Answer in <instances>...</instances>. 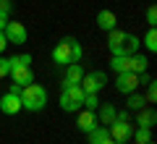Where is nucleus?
Returning <instances> with one entry per match:
<instances>
[{"mask_svg":"<svg viewBox=\"0 0 157 144\" xmlns=\"http://www.w3.org/2000/svg\"><path fill=\"white\" fill-rule=\"evenodd\" d=\"M107 47H110L113 55H134V53H139L141 39L136 37V34L121 32V29L115 26L113 32H107Z\"/></svg>","mask_w":157,"mask_h":144,"instance_id":"1","label":"nucleus"},{"mask_svg":"<svg viewBox=\"0 0 157 144\" xmlns=\"http://www.w3.org/2000/svg\"><path fill=\"white\" fill-rule=\"evenodd\" d=\"M81 55H84L81 45H78L73 37H66V39H60V42L55 45V50H52V63H55L58 68H66V66H71V63H78Z\"/></svg>","mask_w":157,"mask_h":144,"instance_id":"2","label":"nucleus"},{"mask_svg":"<svg viewBox=\"0 0 157 144\" xmlns=\"http://www.w3.org/2000/svg\"><path fill=\"white\" fill-rule=\"evenodd\" d=\"M18 97H21V107H24V110H32V113L45 110V105H47V92H45V87L37 84V81L21 87Z\"/></svg>","mask_w":157,"mask_h":144,"instance_id":"3","label":"nucleus"},{"mask_svg":"<svg viewBox=\"0 0 157 144\" xmlns=\"http://www.w3.org/2000/svg\"><path fill=\"white\" fill-rule=\"evenodd\" d=\"M84 105V89L73 84V87H63L60 92V107L66 113H78V107Z\"/></svg>","mask_w":157,"mask_h":144,"instance_id":"4","label":"nucleus"},{"mask_svg":"<svg viewBox=\"0 0 157 144\" xmlns=\"http://www.w3.org/2000/svg\"><path fill=\"white\" fill-rule=\"evenodd\" d=\"M105 84H107V76L102 71H89V73H84V79H81L78 87L84 89L86 94H100L105 89Z\"/></svg>","mask_w":157,"mask_h":144,"instance_id":"5","label":"nucleus"},{"mask_svg":"<svg viewBox=\"0 0 157 144\" xmlns=\"http://www.w3.org/2000/svg\"><path fill=\"white\" fill-rule=\"evenodd\" d=\"M3 34H6V39H8V45H26V39H29V32H26V26H24L21 21H8L6 24V29H3Z\"/></svg>","mask_w":157,"mask_h":144,"instance_id":"6","label":"nucleus"},{"mask_svg":"<svg viewBox=\"0 0 157 144\" xmlns=\"http://www.w3.org/2000/svg\"><path fill=\"white\" fill-rule=\"evenodd\" d=\"M107 131H110V139L113 142H118V144H126L131 139V131H134V126H131L128 121H113L110 126H107Z\"/></svg>","mask_w":157,"mask_h":144,"instance_id":"7","label":"nucleus"},{"mask_svg":"<svg viewBox=\"0 0 157 144\" xmlns=\"http://www.w3.org/2000/svg\"><path fill=\"white\" fill-rule=\"evenodd\" d=\"M136 87H139V73L126 71V73H118V76H115V89H118L121 94L136 92Z\"/></svg>","mask_w":157,"mask_h":144,"instance_id":"8","label":"nucleus"},{"mask_svg":"<svg viewBox=\"0 0 157 144\" xmlns=\"http://www.w3.org/2000/svg\"><path fill=\"white\" fill-rule=\"evenodd\" d=\"M24 107H21V97L16 92H6L0 97V113H6V115H18Z\"/></svg>","mask_w":157,"mask_h":144,"instance_id":"9","label":"nucleus"},{"mask_svg":"<svg viewBox=\"0 0 157 144\" xmlns=\"http://www.w3.org/2000/svg\"><path fill=\"white\" fill-rule=\"evenodd\" d=\"M8 76H11V81L18 84V87H26V84L34 81L32 66H16V68H11V71H8Z\"/></svg>","mask_w":157,"mask_h":144,"instance_id":"10","label":"nucleus"},{"mask_svg":"<svg viewBox=\"0 0 157 144\" xmlns=\"http://www.w3.org/2000/svg\"><path fill=\"white\" fill-rule=\"evenodd\" d=\"M84 66L81 63H71V66H66V76H63V84L60 87H73V84H81V79H84Z\"/></svg>","mask_w":157,"mask_h":144,"instance_id":"11","label":"nucleus"},{"mask_svg":"<svg viewBox=\"0 0 157 144\" xmlns=\"http://www.w3.org/2000/svg\"><path fill=\"white\" fill-rule=\"evenodd\" d=\"M76 126H78V131H84V134L94 131V128L100 126V121H97V113H94V110H81V113H78Z\"/></svg>","mask_w":157,"mask_h":144,"instance_id":"12","label":"nucleus"},{"mask_svg":"<svg viewBox=\"0 0 157 144\" xmlns=\"http://www.w3.org/2000/svg\"><path fill=\"white\" fill-rule=\"evenodd\" d=\"M97 26H100L102 32H113V29L118 26L115 13H113V11H107V8H105V11H100V13H97Z\"/></svg>","mask_w":157,"mask_h":144,"instance_id":"13","label":"nucleus"},{"mask_svg":"<svg viewBox=\"0 0 157 144\" xmlns=\"http://www.w3.org/2000/svg\"><path fill=\"white\" fill-rule=\"evenodd\" d=\"M155 121H157L155 107H141L139 115H136V126H144V128H152V126H155Z\"/></svg>","mask_w":157,"mask_h":144,"instance_id":"14","label":"nucleus"},{"mask_svg":"<svg viewBox=\"0 0 157 144\" xmlns=\"http://www.w3.org/2000/svg\"><path fill=\"white\" fill-rule=\"evenodd\" d=\"M110 68H113L115 73H126V71H131V55H113Z\"/></svg>","mask_w":157,"mask_h":144,"instance_id":"15","label":"nucleus"},{"mask_svg":"<svg viewBox=\"0 0 157 144\" xmlns=\"http://www.w3.org/2000/svg\"><path fill=\"white\" fill-rule=\"evenodd\" d=\"M115 105H110V102H107V105H102L100 107V118H97V121H100V126H110L113 121H115Z\"/></svg>","mask_w":157,"mask_h":144,"instance_id":"16","label":"nucleus"},{"mask_svg":"<svg viewBox=\"0 0 157 144\" xmlns=\"http://www.w3.org/2000/svg\"><path fill=\"white\" fill-rule=\"evenodd\" d=\"M147 66H149V60L144 55H139V53L131 55V73H147Z\"/></svg>","mask_w":157,"mask_h":144,"instance_id":"17","label":"nucleus"},{"mask_svg":"<svg viewBox=\"0 0 157 144\" xmlns=\"http://www.w3.org/2000/svg\"><path fill=\"white\" fill-rule=\"evenodd\" d=\"M86 136H89V144H102L105 139H110V131H107V126H97L94 131H89Z\"/></svg>","mask_w":157,"mask_h":144,"instance_id":"18","label":"nucleus"},{"mask_svg":"<svg viewBox=\"0 0 157 144\" xmlns=\"http://www.w3.org/2000/svg\"><path fill=\"white\" fill-rule=\"evenodd\" d=\"M131 136H134V142H136V144H147V142H152V128L136 126L134 131H131Z\"/></svg>","mask_w":157,"mask_h":144,"instance_id":"19","label":"nucleus"},{"mask_svg":"<svg viewBox=\"0 0 157 144\" xmlns=\"http://www.w3.org/2000/svg\"><path fill=\"white\" fill-rule=\"evenodd\" d=\"M141 45H144L149 53H157V29L149 26V32L144 34V39H141Z\"/></svg>","mask_w":157,"mask_h":144,"instance_id":"20","label":"nucleus"},{"mask_svg":"<svg viewBox=\"0 0 157 144\" xmlns=\"http://www.w3.org/2000/svg\"><path fill=\"white\" fill-rule=\"evenodd\" d=\"M141 107H147V100L141 97V94L131 92L128 94V102H126V110H141Z\"/></svg>","mask_w":157,"mask_h":144,"instance_id":"21","label":"nucleus"},{"mask_svg":"<svg viewBox=\"0 0 157 144\" xmlns=\"http://www.w3.org/2000/svg\"><path fill=\"white\" fill-rule=\"evenodd\" d=\"M8 63H11V68H16V66H32V55H29V53H21V55L8 58Z\"/></svg>","mask_w":157,"mask_h":144,"instance_id":"22","label":"nucleus"},{"mask_svg":"<svg viewBox=\"0 0 157 144\" xmlns=\"http://www.w3.org/2000/svg\"><path fill=\"white\" fill-rule=\"evenodd\" d=\"M81 107H84V110H94V113H97V107H100V97H97V94H86V92H84V105H81Z\"/></svg>","mask_w":157,"mask_h":144,"instance_id":"23","label":"nucleus"},{"mask_svg":"<svg viewBox=\"0 0 157 144\" xmlns=\"http://www.w3.org/2000/svg\"><path fill=\"white\" fill-rule=\"evenodd\" d=\"M144 100H147V105H155V100H157V84H155V79L147 84V94H144Z\"/></svg>","mask_w":157,"mask_h":144,"instance_id":"24","label":"nucleus"},{"mask_svg":"<svg viewBox=\"0 0 157 144\" xmlns=\"http://www.w3.org/2000/svg\"><path fill=\"white\" fill-rule=\"evenodd\" d=\"M147 24H149V26H157V8L155 6L147 8Z\"/></svg>","mask_w":157,"mask_h":144,"instance_id":"25","label":"nucleus"},{"mask_svg":"<svg viewBox=\"0 0 157 144\" xmlns=\"http://www.w3.org/2000/svg\"><path fill=\"white\" fill-rule=\"evenodd\" d=\"M8 71H11V63H8V58L0 55V79H6V76H8Z\"/></svg>","mask_w":157,"mask_h":144,"instance_id":"26","label":"nucleus"},{"mask_svg":"<svg viewBox=\"0 0 157 144\" xmlns=\"http://www.w3.org/2000/svg\"><path fill=\"white\" fill-rule=\"evenodd\" d=\"M11 0H0V13H6V16H11Z\"/></svg>","mask_w":157,"mask_h":144,"instance_id":"27","label":"nucleus"},{"mask_svg":"<svg viewBox=\"0 0 157 144\" xmlns=\"http://www.w3.org/2000/svg\"><path fill=\"white\" fill-rule=\"evenodd\" d=\"M115 118H118V121H128L131 113H128V110H121V113H115Z\"/></svg>","mask_w":157,"mask_h":144,"instance_id":"28","label":"nucleus"},{"mask_svg":"<svg viewBox=\"0 0 157 144\" xmlns=\"http://www.w3.org/2000/svg\"><path fill=\"white\" fill-rule=\"evenodd\" d=\"M6 47H8V39H6V34H3V29H0V53L6 50Z\"/></svg>","mask_w":157,"mask_h":144,"instance_id":"29","label":"nucleus"},{"mask_svg":"<svg viewBox=\"0 0 157 144\" xmlns=\"http://www.w3.org/2000/svg\"><path fill=\"white\" fill-rule=\"evenodd\" d=\"M11 21V16H6V13H0V29H6V24Z\"/></svg>","mask_w":157,"mask_h":144,"instance_id":"30","label":"nucleus"},{"mask_svg":"<svg viewBox=\"0 0 157 144\" xmlns=\"http://www.w3.org/2000/svg\"><path fill=\"white\" fill-rule=\"evenodd\" d=\"M102 144H118V142H113V139H105V142H102Z\"/></svg>","mask_w":157,"mask_h":144,"instance_id":"31","label":"nucleus"},{"mask_svg":"<svg viewBox=\"0 0 157 144\" xmlns=\"http://www.w3.org/2000/svg\"><path fill=\"white\" fill-rule=\"evenodd\" d=\"M147 144H155V142H147Z\"/></svg>","mask_w":157,"mask_h":144,"instance_id":"32","label":"nucleus"}]
</instances>
